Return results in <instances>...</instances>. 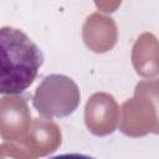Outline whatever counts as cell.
Here are the masks:
<instances>
[{"instance_id": "1", "label": "cell", "mask_w": 159, "mask_h": 159, "mask_svg": "<svg viewBox=\"0 0 159 159\" xmlns=\"http://www.w3.org/2000/svg\"><path fill=\"white\" fill-rule=\"evenodd\" d=\"M42 62L41 50L24 31L0 27V93H22L36 78Z\"/></svg>"}, {"instance_id": "2", "label": "cell", "mask_w": 159, "mask_h": 159, "mask_svg": "<svg viewBox=\"0 0 159 159\" xmlns=\"http://www.w3.org/2000/svg\"><path fill=\"white\" fill-rule=\"evenodd\" d=\"M48 159H96V158L86 155V154H80V153H67V154L55 155V157H51Z\"/></svg>"}]
</instances>
